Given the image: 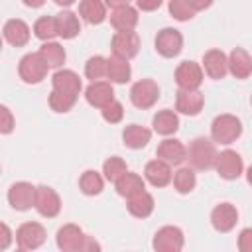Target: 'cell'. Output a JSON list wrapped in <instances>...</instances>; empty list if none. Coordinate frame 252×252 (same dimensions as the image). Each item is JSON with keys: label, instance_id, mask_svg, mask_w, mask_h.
<instances>
[{"label": "cell", "instance_id": "6da1fadb", "mask_svg": "<svg viewBox=\"0 0 252 252\" xmlns=\"http://www.w3.org/2000/svg\"><path fill=\"white\" fill-rule=\"evenodd\" d=\"M242 134V122L234 114H219L211 122V140L222 146L236 142Z\"/></svg>", "mask_w": 252, "mask_h": 252}, {"label": "cell", "instance_id": "7a4b0ae2", "mask_svg": "<svg viewBox=\"0 0 252 252\" xmlns=\"http://www.w3.org/2000/svg\"><path fill=\"white\" fill-rule=\"evenodd\" d=\"M217 148H215V142L209 140V138H195L189 148H187V159L191 163L193 169H211L215 167V161H217Z\"/></svg>", "mask_w": 252, "mask_h": 252}, {"label": "cell", "instance_id": "3957f363", "mask_svg": "<svg viewBox=\"0 0 252 252\" xmlns=\"http://www.w3.org/2000/svg\"><path fill=\"white\" fill-rule=\"evenodd\" d=\"M49 69H51V67L45 63V59L39 55V51L24 55V57L20 59V63H18V75H20V79H22L24 83H28V85H37V83H41V81L45 79V75H47Z\"/></svg>", "mask_w": 252, "mask_h": 252}, {"label": "cell", "instance_id": "277c9868", "mask_svg": "<svg viewBox=\"0 0 252 252\" xmlns=\"http://www.w3.org/2000/svg\"><path fill=\"white\" fill-rule=\"evenodd\" d=\"M159 98V87L154 79H140L130 89V100L136 108L148 110L152 108Z\"/></svg>", "mask_w": 252, "mask_h": 252}, {"label": "cell", "instance_id": "5b68a950", "mask_svg": "<svg viewBox=\"0 0 252 252\" xmlns=\"http://www.w3.org/2000/svg\"><path fill=\"white\" fill-rule=\"evenodd\" d=\"M183 244H185L183 230L179 226H173V224L161 226L154 234V240H152V246L158 252H179L183 248Z\"/></svg>", "mask_w": 252, "mask_h": 252}, {"label": "cell", "instance_id": "8992f818", "mask_svg": "<svg viewBox=\"0 0 252 252\" xmlns=\"http://www.w3.org/2000/svg\"><path fill=\"white\" fill-rule=\"evenodd\" d=\"M215 169H217L219 177H222L226 181H232V179H238L242 175L244 161H242V158H240L238 152H234V150H222L217 156Z\"/></svg>", "mask_w": 252, "mask_h": 252}, {"label": "cell", "instance_id": "52a82bcc", "mask_svg": "<svg viewBox=\"0 0 252 252\" xmlns=\"http://www.w3.org/2000/svg\"><path fill=\"white\" fill-rule=\"evenodd\" d=\"M110 47H112V55H118L122 59H134L140 51V37L134 30H122L116 32L110 39Z\"/></svg>", "mask_w": 252, "mask_h": 252}, {"label": "cell", "instance_id": "ba28073f", "mask_svg": "<svg viewBox=\"0 0 252 252\" xmlns=\"http://www.w3.org/2000/svg\"><path fill=\"white\" fill-rule=\"evenodd\" d=\"M203 79H205L203 65L195 63V61H181L175 67V83H177L179 89L195 91V89L201 87Z\"/></svg>", "mask_w": 252, "mask_h": 252}, {"label": "cell", "instance_id": "9c48e42d", "mask_svg": "<svg viewBox=\"0 0 252 252\" xmlns=\"http://www.w3.org/2000/svg\"><path fill=\"white\" fill-rule=\"evenodd\" d=\"M183 49V35L175 28H163L156 35V51L161 57H177Z\"/></svg>", "mask_w": 252, "mask_h": 252}, {"label": "cell", "instance_id": "30bf717a", "mask_svg": "<svg viewBox=\"0 0 252 252\" xmlns=\"http://www.w3.org/2000/svg\"><path fill=\"white\" fill-rule=\"evenodd\" d=\"M45 228L39 222H24L16 230V242L20 250H35L45 242Z\"/></svg>", "mask_w": 252, "mask_h": 252}, {"label": "cell", "instance_id": "8fae6325", "mask_svg": "<svg viewBox=\"0 0 252 252\" xmlns=\"http://www.w3.org/2000/svg\"><path fill=\"white\" fill-rule=\"evenodd\" d=\"M35 185L28 181H16L8 189V203L16 211H28L35 205Z\"/></svg>", "mask_w": 252, "mask_h": 252}, {"label": "cell", "instance_id": "7c38bea8", "mask_svg": "<svg viewBox=\"0 0 252 252\" xmlns=\"http://www.w3.org/2000/svg\"><path fill=\"white\" fill-rule=\"evenodd\" d=\"M35 211L45 217V219H53L61 213V199L57 195L55 189L47 187V185H37L35 189Z\"/></svg>", "mask_w": 252, "mask_h": 252}, {"label": "cell", "instance_id": "4fadbf2b", "mask_svg": "<svg viewBox=\"0 0 252 252\" xmlns=\"http://www.w3.org/2000/svg\"><path fill=\"white\" fill-rule=\"evenodd\" d=\"M85 240H87V234L81 230V226L77 224H63L59 230H57V236H55V242H57V248L63 250V252H79L85 248Z\"/></svg>", "mask_w": 252, "mask_h": 252}, {"label": "cell", "instance_id": "5bb4252c", "mask_svg": "<svg viewBox=\"0 0 252 252\" xmlns=\"http://www.w3.org/2000/svg\"><path fill=\"white\" fill-rule=\"evenodd\" d=\"M238 222V211L232 203H219L211 211V224L217 232H230Z\"/></svg>", "mask_w": 252, "mask_h": 252}, {"label": "cell", "instance_id": "9a60e30c", "mask_svg": "<svg viewBox=\"0 0 252 252\" xmlns=\"http://www.w3.org/2000/svg\"><path fill=\"white\" fill-rule=\"evenodd\" d=\"M203 104H205V96L199 89L195 91L179 89L175 94V110L185 116H197L203 110Z\"/></svg>", "mask_w": 252, "mask_h": 252}, {"label": "cell", "instance_id": "2e32d148", "mask_svg": "<svg viewBox=\"0 0 252 252\" xmlns=\"http://www.w3.org/2000/svg\"><path fill=\"white\" fill-rule=\"evenodd\" d=\"M156 156L163 161H167L169 165H181L187 159V148L181 140L177 138H165L159 142Z\"/></svg>", "mask_w": 252, "mask_h": 252}, {"label": "cell", "instance_id": "e0dca14e", "mask_svg": "<svg viewBox=\"0 0 252 252\" xmlns=\"http://www.w3.org/2000/svg\"><path fill=\"white\" fill-rule=\"evenodd\" d=\"M85 98L94 108H104L114 100V89L110 81H93L85 89Z\"/></svg>", "mask_w": 252, "mask_h": 252}, {"label": "cell", "instance_id": "ac0fdd59", "mask_svg": "<svg viewBox=\"0 0 252 252\" xmlns=\"http://www.w3.org/2000/svg\"><path fill=\"white\" fill-rule=\"evenodd\" d=\"M144 177H146V181H148L150 185H154V187H165V185H169V183L173 181L171 165H169L167 161L156 158V159H152V161L146 163V167H144Z\"/></svg>", "mask_w": 252, "mask_h": 252}, {"label": "cell", "instance_id": "d6986e66", "mask_svg": "<svg viewBox=\"0 0 252 252\" xmlns=\"http://www.w3.org/2000/svg\"><path fill=\"white\" fill-rule=\"evenodd\" d=\"M203 71L207 73V77L219 81L224 79V75L228 73V55H224V51L220 49H209L203 55Z\"/></svg>", "mask_w": 252, "mask_h": 252}, {"label": "cell", "instance_id": "ffe728a7", "mask_svg": "<svg viewBox=\"0 0 252 252\" xmlns=\"http://www.w3.org/2000/svg\"><path fill=\"white\" fill-rule=\"evenodd\" d=\"M228 73L236 79H248L252 75V55L244 47H234L228 53Z\"/></svg>", "mask_w": 252, "mask_h": 252}, {"label": "cell", "instance_id": "44dd1931", "mask_svg": "<svg viewBox=\"0 0 252 252\" xmlns=\"http://www.w3.org/2000/svg\"><path fill=\"white\" fill-rule=\"evenodd\" d=\"M2 35H4V39H6L10 45H14V47H24V45L30 41V26H28L24 20H20V18H12V20H8V22L4 24Z\"/></svg>", "mask_w": 252, "mask_h": 252}, {"label": "cell", "instance_id": "7402d4cb", "mask_svg": "<svg viewBox=\"0 0 252 252\" xmlns=\"http://www.w3.org/2000/svg\"><path fill=\"white\" fill-rule=\"evenodd\" d=\"M138 10L130 4L126 6H120V8H112L110 12V26L116 30V32H122V30H134L138 26Z\"/></svg>", "mask_w": 252, "mask_h": 252}, {"label": "cell", "instance_id": "603a6c76", "mask_svg": "<svg viewBox=\"0 0 252 252\" xmlns=\"http://www.w3.org/2000/svg\"><path fill=\"white\" fill-rule=\"evenodd\" d=\"M51 87L57 89V91H63V93H69V94H77L81 93L83 89V83L79 79V75L71 69H59L53 73L51 77Z\"/></svg>", "mask_w": 252, "mask_h": 252}, {"label": "cell", "instance_id": "cb8c5ba5", "mask_svg": "<svg viewBox=\"0 0 252 252\" xmlns=\"http://www.w3.org/2000/svg\"><path fill=\"white\" fill-rule=\"evenodd\" d=\"M106 2L104 0H81L79 2V16L91 24V26H98L106 20Z\"/></svg>", "mask_w": 252, "mask_h": 252}, {"label": "cell", "instance_id": "d4e9b609", "mask_svg": "<svg viewBox=\"0 0 252 252\" xmlns=\"http://www.w3.org/2000/svg\"><path fill=\"white\" fill-rule=\"evenodd\" d=\"M152 126H154V132H158L159 136H171L179 130V116L175 110H169V108L158 110L152 118Z\"/></svg>", "mask_w": 252, "mask_h": 252}, {"label": "cell", "instance_id": "484cf974", "mask_svg": "<svg viewBox=\"0 0 252 252\" xmlns=\"http://www.w3.org/2000/svg\"><path fill=\"white\" fill-rule=\"evenodd\" d=\"M152 140V130H148L146 126L140 124H128L122 130V142L126 148L130 150H142L148 146V142Z\"/></svg>", "mask_w": 252, "mask_h": 252}, {"label": "cell", "instance_id": "4316f807", "mask_svg": "<svg viewBox=\"0 0 252 252\" xmlns=\"http://www.w3.org/2000/svg\"><path fill=\"white\" fill-rule=\"evenodd\" d=\"M126 207H128V213H130L132 217H136V219H146V217H150V215L154 213L156 201H154V197L144 189L142 193H136L134 197H128Z\"/></svg>", "mask_w": 252, "mask_h": 252}, {"label": "cell", "instance_id": "83f0119b", "mask_svg": "<svg viewBox=\"0 0 252 252\" xmlns=\"http://www.w3.org/2000/svg\"><path fill=\"white\" fill-rule=\"evenodd\" d=\"M57 20V32H59V37L63 39H73L79 35L81 32V22H79V16L71 10H63L55 16Z\"/></svg>", "mask_w": 252, "mask_h": 252}, {"label": "cell", "instance_id": "f1b7e54d", "mask_svg": "<svg viewBox=\"0 0 252 252\" xmlns=\"http://www.w3.org/2000/svg\"><path fill=\"white\" fill-rule=\"evenodd\" d=\"M106 77L110 79V83H116V85L128 83L130 77H132V67H130L128 59H122V57H118V55H110V57H108Z\"/></svg>", "mask_w": 252, "mask_h": 252}, {"label": "cell", "instance_id": "f546056e", "mask_svg": "<svg viewBox=\"0 0 252 252\" xmlns=\"http://www.w3.org/2000/svg\"><path fill=\"white\" fill-rule=\"evenodd\" d=\"M114 187H116V193L120 195V197H134L136 193H142L144 189H146V181L138 175V173H132V171H126L116 183H114Z\"/></svg>", "mask_w": 252, "mask_h": 252}, {"label": "cell", "instance_id": "4dcf8cb0", "mask_svg": "<svg viewBox=\"0 0 252 252\" xmlns=\"http://www.w3.org/2000/svg\"><path fill=\"white\" fill-rule=\"evenodd\" d=\"M79 187L85 195L89 197H94V195H100L102 189H104V175H100L98 171L94 169H87L81 173L79 177Z\"/></svg>", "mask_w": 252, "mask_h": 252}, {"label": "cell", "instance_id": "1f68e13d", "mask_svg": "<svg viewBox=\"0 0 252 252\" xmlns=\"http://www.w3.org/2000/svg\"><path fill=\"white\" fill-rule=\"evenodd\" d=\"M39 55H41V57L45 59V63H47L49 67H53V69L61 67V65L65 63V57H67L65 47H63L61 43H57V41H43V45L39 47Z\"/></svg>", "mask_w": 252, "mask_h": 252}, {"label": "cell", "instance_id": "d6a6232c", "mask_svg": "<svg viewBox=\"0 0 252 252\" xmlns=\"http://www.w3.org/2000/svg\"><path fill=\"white\" fill-rule=\"evenodd\" d=\"M33 35L41 41H53L55 35H59L57 32V20L53 16H41L35 20L33 24Z\"/></svg>", "mask_w": 252, "mask_h": 252}, {"label": "cell", "instance_id": "836d02e7", "mask_svg": "<svg viewBox=\"0 0 252 252\" xmlns=\"http://www.w3.org/2000/svg\"><path fill=\"white\" fill-rule=\"evenodd\" d=\"M77 98H79L77 94H69V93H63V91L51 89L47 102H49V108H51L53 112H69V110L75 106Z\"/></svg>", "mask_w": 252, "mask_h": 252}, {"label": "cell", "instance_id": "e575fe53", "mask_svg": "<svg viewBox=\"0 0 252 252\" xmlns=\"http://www.w3.org/2000/svg\"><path fill=\"white\" fill-rule=\"evenodd\" d=\"M195 185H197V177H195V171L191 167H179L173 173V187L177 193L187 195L195 189Z\"/></svg>", "mask_w": 252, "mask_h": 252}, {"label": "cell", "instance_id": "d590c367", "mask_svg": "<svg viewBox=\"0 0 252 252\" xmlns=\"http://www.w3.org/2000/svg\"><path fill=\"white\" fill-rule=\"evenodd\" d=\"M106 69H108V57L102 55H93L87 59L85 63V77L93 83V81H100L102 77H106Z\"/></svg>", "mask_w": 252, "mask_h": 252}, {"label": "cell", "instance_id": "8d00e7d4", "mask_svg": "<svg viewBox=\"0 0 252 252\" xmlns=\"http://www.w3.org/2000/svg\"><path fill=\"white\" fill-rule=\"evenodd\" d=\"M126 171H128V165H126V161H124L122 158H118V156H110V158L102 163V175H104L106 181L116 183Z\"/></svg>", "mask_w": 252, "mask_h": 252}, {"label": "cell", "instance_id": "74e56055", "mask_svg": "<svg viewBox=\"0 0 252 252\" xmlns=\"http://www.w3.org/2000/svg\"><path fill=\"white\" fill-rule=\"evenodd\" d=\"M169 14L171 18H175L177 22H187V20H193L197 10L195 6L191 4V0H169Z\"/></svg>", "mask_w": 252, "mask_h": 252}, {"label": "cell", "instance_id": "f35d334b", "mask_svg": "<svg viewBox=\"0 0 252 252\" xmlns=\"http://www.w3.org/2000/svg\"><path fill=\"white\" fill-rule=\"evenodd\" d=\"M100 114H102V118L108 124H118L124 118V106H122V102H118L114 98L110 104H106L104 108H100Z\"/></svg>", "mask_w": 252, "mask_h": 252}, {"label": "cell", "instance_id": "ab89813d", "mask_svg": "<svg viewBox=\"0 0 252 252\" xmlns=\"http://www.w3.org/2000/svg\"><path fill=\"white\" fill-rule=\"evenodd\" d=\"M14 126H16V120H14L12 112H10V108L2 104L0 106V132L2 134H10L14 130Z\"/></svg>", "mask_w": 252, "mask_h": 252}, {"label": "cell", "instance_id": "60d3db41", "mask_svg": "<svg viewBox=\"0 0 252 252\" xmlns=\"http://www.w3.org/2000/svg\"><path fill=\"white\" fill-rule=\"evenodd\" d=\"M238 250L252 252V228H242L238 234Z\"/></svg>", "mask_w": 252, "mask_h": 252}, {"label": "cell", "instance_id": "b9f144b4", "mask_svg": "<svg viewBox=\"0 0 252 252\" xmlns=\"http://www.w3.org/2000/svg\"><path fill=\"white\" fill-rule=\"evenodd\" d=\"M10 242H12V230L6 222H2L0 224V250H6L10 246Z\"/></svg>", "mask_w": 252, "mask_h": 252}, {"label": "cell", "instance_id": "7bdbcfd3", "mask_svg": "<svg viewBox=\"0 0 252 252\" xmlns=\"http://www.w3.org/2000/svg\"><path fill=\"white\" fill-rule=\"evenodd\" d=\"M163 0H136V8L142 12H154L161 6Z\"/></svg>", "mask_w": 252, "mask_h": 252}, {"label": "cell", "instance_id": "ee69618b", "mask_svg": "<svg viewBox=\"0 0 252 252\" xmlns=\"http://www.w3.org/2000/svg\"><path fill=\"white\" fill-rule=\"evenodd\" d=\"M213 2H215V0H191V4L195 6V10H197V12L211 8V4H213Z\"/></svg>", "mask_w": 252, "mask_h": 252}, {"label": "cell", "instance_id": "f6af8a7d", "mask_svg": "<svg viewBox=\"0 0 252 252\" xmlns=\"http://www.w3.org/2000/svg\"><path fill=\"white\" fill-rule=\"evenodd\" d=\"M108 8H120V6H126L130 4V0H104Z\"/></svg>", "mask_w": 252, "mask_h": 252}, {"label": "cell", "instance_id": "bcb514c9", "mask_svg": "<svg viewBox=\"0 0 252 252\" xmlns=\"http://www.w3.org/2000/svg\"><path fill=\"white\" fill-rule=\"evenodd\" d=\"M28 8H41L45 4V0H22Z\"/></svg>", "mask_w": 252, "mask_h": 252}, {"label": "cell", "instance_id": "7dc6e473", "mask_svg": "<svg viewBox=\"0 0 252 252\" xmlns=\"http://www.w3.org/2000/svg\"><path fill=\"white\" fill-rule=\"evenodd\" d=\"M53 2H55L57 6H63V8H67V6H71L75 0H53Z\"/></svg>", "mask_w": 252, "mask_h": 252}, {"label": "cell", "instance_id": "c3c4849f", "mask_svg": "<svg viewBox=\"0 0 252 252\" xmlns=\"http://www.w3.org/2000/svg\"><path fill=\"white\" fill-rule=\"evenodd\" d=\"M246 181H248V183L252 185V165H250V167L246 169Z\"/></svg>", "mask_w": 252, "mask_h": 252}, {"label": "cell", "instance_id": "681fc988", "mask_svg": "<svg viewBox=\"0 0 252 252\" xmlns=\"http://www.w3.org/2000/svg\"><path fill=\"white\" fill-rule=\"evenodd\" d=\"M250 104H252V96H250Z\"/></svg>", "mask_w": 252, "mask_h": 252}]
</instances>
